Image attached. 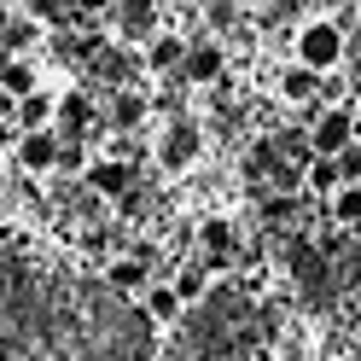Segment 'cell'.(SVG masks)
<instances>
[{"label": "cell", "instance_id": "cell-20", "mask_svg": "<svg viewBox=\"0 0 361 361\" xmlns=\"http://www.w3.org/2000/svg\"><path fill=\"white\" fill-rule=\"evenodd\" d=\"M280 94L291 105H309L314 99V71H303V64H286V76H280Z\"/></svg>", "mask_w": 361, "mask_h": 361}, {"label": "cell", "instance_id": "cell-27", "mask_svg": "<svg viewBox=\"0 0 361 361\" xmlns=\"http://www.w3.org/2000/svg\"><path fill=\"white\" fill-rule=\"evenodd\" d=\"M6 117H12V99H6V94H0V123H6Z\"/></svg>", "mask_w": 361, "mask_h": 361}, {"label": "cell", "instance_id": "cell-23", "mask_svg": "<svg viewBox=\"0 0 361 361\" xmlns=\"http://www.w3.org/2000/svg\"><path fill=\"white\" fill-rule=\"evenodd\" d=\"M30 12H35V18H30L35 30H41V24H64V12H59V0H30Z\"/></svg>", "mask_w": 361, "mask_h": 361}, {"label": "cell", "instance_id": "cell-21", "mask_svg": "<svg viewBox=\"0 0 361 361\" xmlns=\"http://www.w3.org/2000/svg\"><path fill=\"white\" fill-rule=\"evenodd\" d=\"M332 221L338 228H355L361 221V187H338L332 192Z\"/></svg>", "mask_w": 361, "mask_h": 361}, {"label": "cell", "instance_id": "cell-24", "mask_svg": "<svg viewBox=\"0 0 361 361\" xmlns=\"http://www.w3.org/2000/svg\"><path fill=\"white\" fill-rule=\"evenodd\" d=\"M204 12H210V24H216V30H228L233 18H239V6H233V0H210Z\"/></svg>", "mask_w": 361, "mask_h": 361}, {"label": "cell", "instance_id": "cell-8", "mask_svg": "<svg viewBox=\"0 0 361 361\" xmlns=\"http://www.w3.org/2000/svg\"><path fill=\"white\" fill-rule=\"evenodd\" d=\"M198 245H204V262H210V268H221V262H233V251H239V233H233V221L210 216L204 228H198Z\"/></svg>", "mask_w": 361, "mask_h": 361}, {"label": "cell", "instance_id": "cell-7", "mask_svg": "<svg viewBox=\"0 0 361 361\" xmlns=\"http://www.w3.org/2000/svg\"><path fill=\"white\" fill-rule=\"evenodd\" d=\"M53 117H59L53 140L59 146H82V128L94 123V105H87V94H64V99H53Z\"/></svg>", "mask_w": 361, "mask_h": 361}, {"label": "cell", "instance_id": "cell-5", "mask_svg": "<svg viewBox=\"0 0 361 361\" xmlns=\"http://www.w3.org/2000/svg\"><path fill=\"white\" fill-rule=\"evenodd\" d=\"M157 0H117V35L128 41V47H146V41L157 35Z\"/></svg>", "mask_w": 361, "mask_h": 361}, {"label": "cell", "instance_id": "cell-1", "mask_svg": "<svg viewBox=\"0 0 361 361\" xmlns=\"http://www.w3.org/2000/svg\"><path fill=\"white\" fill-rule=\"evenodd\" d=\"M0 332L24 344V361H152L157 326L105 286H53L30 262L0 251Z\"/></svg>", "mask_w": 361, "mask_h": 361}, {"label": "cell", "instance_id": "cell-16", "mask_svg": "<svg viewBox=\"0 0 361 361\" xmlns=\"http://www.w3.org/2000/svg\"><path fill=\"white\" fill-rule=\"evenodd\" d=\"M12 117H18V128H24V134H41V128H53V99L35 87V94H24V99L12 105Z\"/></svg>", "mask_w": 361, "mask_h": 361}, {"label": "cell", "instance_id": "cell-29", "mask_svg": "<svg viewBox=\"0 0 361 361\" xmlns=\"http://www.w3.org/2000/svg\"><path fill=\"white\" fill-rule=\"evenodd\" d=\"M6 18H12V12H6V6H0V30H6Z\"/></svg>", "mask_w": 361, "mask_h": 361}, {"label": "cell", "instance_id": "cell-9", "mask_svg": "<svg viewBox=\"0 0 361 361\" xmlns=\"http://www.w3.org/2000/svg\"><path fill=\"white\" fill-rule=\"evenodd\" d=\"M221 71H228V53H221L216 41L187 47V59H180V76H187V82H221Z\"/></svg>", "mask_w": 361, "mask_h": 361}, {"label": "cell", "instance_id": "cell-28", "mask_svg": "<svg viewBox=\"0 0 361 361\" xmlns=\"http://www.w3.org/2000/svg\"><path fill=\"white\" fill-rule=\"evenodd\" d=\"M71 6H87V0H59V12H71Z\"/></svg>", "mask_w": 361, "mask_h": 361}, {"label": "cell", "instance_id": "cell-15", "mask_svg": "<svg viewBox=\"0 0 361 361\" xmlns=\"http://www.w3.org/2000/svg\"><path fill=\"white\" fill-rule=\"evenodd\" d=\"M140 298H146V303H140V314H146V321H152V326H175V321H180V314H187V309H180V303H175V291H169V286H146V291H140Z\"/></svg>", "mask_w": 361, "mask_h": 361}, {"label": "cell", "instance_id": "cell-25", "mask_svg": "<svg viewBox=\"0 0 361 361\" xmlns=\"http://www.w3.org/2000/svg\"><path fill=\"white\" fill-rule=\"evenodd\" d=\"M53 169H64V175H76V169H82V146H59V157H53Z\"/></svg>", "mask_w": 361, "mask_h": 361}, {"label": "cell", "instance_id": "cell-22", "mask_svg": "<svg viewBox=\"0 0 361 361\" xmlns=\"http://www.w3.org/2000/svg\"><path fill=\"white\" fill-rule=\"evenodd\" d=\"M314 0H268V18L262 24H280V18H298V12H309Z\"/></svg>", "mask_w": 361, "mask_h": 361}, {"label": "cell", "instance_id": "cell-26", "mask_svg": "<svg viewBox=\"0 0 361 361\" xmlns=\"http://www.w3.org/2000/svg\"><path fill=\"white\" fill-rule=\"evenodd\" d=\"M0 361H24V344H18L12 332H0Z\"/></svg>", "mask_w": 361, "mask_h": 361}, {"label": "cell", "instance_id": "cell-30", "mask_svg": "<svg viewBox=\"0 0 361 361\" xmlns=\"http://www.w3.org/2000/svg\"><path fill=\"white\" fill-rule=\"evenodd\" d=\"M187 6H210V0H187Z\"/></svg>", "mask_w": 361, "mask_h": 361}, {"label": "cell", "instance_id": "cell-19", "mask_svg": "<svg viewBox=\"0 0 361 361\" xmlns=\"http://www.w3.org/2000/svg\"><path fill=\"white\" fill-rule=\"evenodd\" d=\"M35 24L30 18H6V30H0V47H6V59H24V47H35Z\"/></svg>", "mask_w": 361, "mask_h": 361}, {"label": "cell", "instance_id": "cell-14", "mask_svg": "<svg viewBox=\"0 0 361 361\" xmlns=\"http://www.w3.org/2000/svg\"><path fill=\"white\" fill-rule=\"evenodd\" d=\"M87 187H94V192H105V198H128V164H123V157H99V164L94 169H87Z\"/></svg>", "mask_w": 361, "mask_h": 361}, {"label": "cell", "instance_id": "cell-6", "mask_svg": "<svg viewBox=\"0 0 361 361\" xmlns=\"http://www.w3.org/2000/svg\"><path fill=\"white\" fill-rule=\"evenodd\" d=\"M192 157H198V123L192 117H175L164 128V140H157V164H164V169H187Z\"/></svg>", "mask_w": 361, "mask_h": 361}, {"label": "cell", "instance_id": "cell-4", "mask_svg": "<svg viewBox=\"0 0 361 361\" xmlns=\"http://www.w3.org/2000/svg\"><path fill=\"white\" fill-rule=\"evenodd\" d=\"M87 71H94L99 82H111V87H128V76L140 71V59H134L128 47H111V41H87Z\"/></svg>", "mask_w": 361, "mask_h": 361}, {"label": "cell", "instance_id": "cell-12", "mask_svg": "<svg viewBox=\"0 0 361 361\" xmlns=\"http://www.w3.org/2000/svg\"><path fill=\"white\" fill-rule=\"evenodd\" d=\"M180 59H187V41H180V35H164V30H157V35L146 41V71L175 76V71H180Z\"/></svg>", "mask_w": 361, "mask_h": 361}, {"label": "cell", "instance_id": "cell-3", "mask_svg": "<svg viewBox=\"0 0 361 361\" xmlns=\"http://www.w3.org/2000/svg\"><path fill=\"white\" fill-rule=\"evenodd\" d=\"M303 140H309V157H338L344 146H355V111L350 105H332V111L314 105Z\"/></svg>", "mask_w": 361, "mask_h": 361}, {"label": "cell", "instance_id": "cell-10", "mask_svg": "<svg viewBox=\"0 0 361 361\" xmlns=\"http://www.w3.org/2000/svg\"><path fill=\"white\" fill-rule=\"evenodd\" d=\"M53 157H59V140H53V128H41V134H18V169H53Z\"/></svg>", "mask_w": 361, "mask_h": 361}, {"label": "cell", "instance_id": "cell-13", "mask_svg": "<svg viewBox=\"0 0 361 361\" xmlns=\"http://www.w3.org/2000/svg\"><path fill=\"white\" fill-rule=\"evenodd\" d=\"M99 286L111 291V298H128V291H146V262H140V257H117V262L105 268V280H99Z\"/></svg>", "mask_w": 361, "mask_h": 361}, {"label": "cell", "instance_id": "cell-11", "mask_svg": "<svg viewBox=\"0 0 361 361\" xmlns=\"http://www.w3.org/2000/svg\"><path fill=\"white\" fill-rule=\"evenodd\" d=\"M35 87H41L35 59H0V94H6L12 105L24 99V94H35Z\"/></svg>", "mask_w": 361, "mask_h": 361}, {"label": "cell", "instance_id": "cell-18", "mask_svg": "<svg viewBox=\"0 0 361 361\" xmlns=\"http://www.w3.org/2000/svg\"><path fill=\"white\" fill-rule=\"evenodd\" d=\"M169 291H175V303H180V309H192V303L210 291V268H180V274L169 280Z\"/></svg>", "mask_w": 361, "mask_h": 361}, {"label": "cell", "instance_id": "cell-2", "mask_svg": "<svg viewBox=\"0 0 361 361\" xmlns=\"http://www.w3.org/2000/svg\"><path fill=\"white\" fill-rule=\"evenodd\" d=\"M344 24H332V18H314V24L298 30V64L314 76H326V71H344Z\"/></svg>", "mask_w": 361, "mask_h": 361}, {"label": "cell", "instance_id": "cell-17", "mask_svg": "<svg viewBox=\"0 0 361 361\" xmlns=\"http://www.w3.org/2000/svg\"><path fill=\"white\" fill-rule=\"evenodd\" d=\"M146 111H152V105L134 94V87H117V99H111V128H140Z\"/></svg>", "mask_w": 361, "mask_h": 361}]
</instances>
